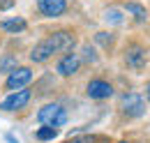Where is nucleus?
I'll use <instances>...</instances> for the list:
<instances>
[{"mask_svg": "<svg viewBox=\"0 0 150 143\" xmlns=\"http://www.w3.org/2000/svg\"><path fill=\"white\" fill-rule=\"evenodd\" d=\"M51 55H53V49H51L49 39H42L37 46L33 49V53H30V60H33V62H46Z\"/></svg>", "mask_w": 150, "mask_h": 143, "instance_id": "9d476101", "label": "nucleus"}, {"mask_svg": "<svg viewBox=\"0 0 150 143\" xmlns=\"http://www.w3.org/2000/svg\"><path fill=\"white\" fill-rule=\"evenodd\" d=\"M146 97H148V102H150V81L146 83Z\"/></svg>", "mask_w": 150, "mask_h": 143, "instance_id": "aec40b11", "label": "nucleus"}, {"mask_svg": "<svg viewBox=\"0 0 150 143\" xmlns=\"http://www.w3.org/2000/svg\"><path fill=\"white\" fill-rule=\"evenodd\" d=\"M95 39H97V44H102V46H104V51H111L113 44H115V35H113V33H104V30H102V33H97Z\"/></svg>", "mask_w": 150, "mask_h": 143, "instance_id": "ddd939ff", "label": "nucleus"}, {"mask_svg": "<svg viewBox=\"0 0 150 143\" xmlns=\"http://www.w3.org/2000/svg\"><path fill=\"white\" fill-rule=\"evenodd\" d=\"M14 67H16V60H14V58H5V60L0 62V69H5V72H12Z\"/></svg>", "mask_w": 150, "mask_h": 143, "instance_id": "a211bd4d", "label": "nucleus"}, {"mask_svg": "<svg viewBox=\"0 0 150 143\" xmlns=\"http://www.w3.org/2000/svg\"><path fill=\"white\" fill-rule=\"evenodd\" d=\"M122 60H125V65H127L129 69H134V72L146 69V65H148V46L141 44V42H136V39H132L129 44L125 46Z\"/></svg>", "mask_w": 150, "mask_h": 143, "instance_id": "f257e3e1", "label": "nucleus"}, {"mask_svg": "<svg viewBox=\"0 0 150 143\" xmlns=\"http://www.w3.org/2000/svg\"><path fill=\"white\" fill-rule=\"evenodd\" d=\"M46 39H49L53 53H69L76 44V35L72 30H56L53 35H49Z\"/></svg>", "mask_w": 150, "mask_h": 143, "instance_id": "20e7f679", "label": "nucleus"}, {"mask_svg": "<svg viewBox=\"0 0 150 143\" xmlns=\"http://www.w3.org/2000/svg\"><path fill=\"white\" fill-rule=\"evenodd\" d=\"M56 136H58V127L44 125L42 129H37V139H39V141H53Z\"/></svg>", "mask_w": 150, "mask_h": 143, "instance_id": "4468645a", "label": "nucleus"}, {"mask_svg": "<svg viewBox=\"0 0 150 143\" xmlns=\"http://www.w3.org/2000/svg\"><path fill=\"white\" fill-rule=\"evenodd\" d=\"M118 143H129V141H118Z\"/></svg>", "mask_w": 150, "mask_h": 143, "instance_id": "412c9836", "label": "nucleus"}, {"mask_svg": "<svg viewBox=\"0 0 150 143\" xmlns=\"http://www.w3.org/2000/svg\"><path fill=\"white\" fill-rule=\"evenodd\" d=\"M37 9L49 18L60 16L67 9V0H37Z\"/></svg>", "mask_w": 150, "mask_h": 143, "instance_id": "1a4fd4ad", "label": "nucleus"}, {"mask_svg": "<svg viewBox=\"0 0 150 143\" xmlns=\"http://www.w3.org/2000/svg\"><path fill=\"white\" fill-rule=\"evenodd\" d=\"M37 120L49 127H62L67 122V113L60 104H46V106H42L37 111Z\"/></svg>", "mask_w": 150, "mask_h": 143, "instance_id": "f03ea898", "label": "nucleus"}, {"mask_svg": "<svg viewBox=\"0 0 150 143\" xmlns=\"http://www.w3.org/2000/svg\"><path fill=\"white\" fill-rule=\"evenodd\" d=\"M81 60H86V62H97V53H95V49L90 44H83L81 46V55H79Z\"/></svg>", "mask_w": 150, "mask_h": 143, "instance_id": "dca6fc26", "label": "nucleus"}, {"mask_svg": "<svg viewBox=\"0 0 150 143\" xmlns=\"http://www.w3.org/2000/svg\"><path fill=\"white\" fill-rule=\"evenodd\" d=\"M65 143H97V136H76V139H69Z\"/></svg>", "mask_w": 150, "mask_h": 143, "instance_id": "f3484780", "label": "nucleus"}, {"mask_svg": "<svg viewBox=\"0 0 150 143\" xmlns=\"http://www.w3.org/2000/svg\"><path fill=\"white\" fill-rule=\"evenodd\" d=\"M14 7V0H0V12L2 9H12Z\"/></svg>", "mask_w": 150, "mask_h": 143, "instance_id": "6ab92c4d", "label": "nucleus"}, {"mask_svg": "<svg viewBox=\"0 0 150 143\" xmlns=\"http://www.w3.org/2000/svg\"><path fill=\"white\" fill-rule=\"evenodd\" d=\"M33 79V69L30 67H14L9 72L7 81H5V90H16V88H23L25 83H30Z\"/></svg>", "mask_w": 150, "mask_h": 143, "instance_id": "0eeeda50", "label": "nucleus"}, {"mask_svg": "<svg viewBox=\"0 0 150 143\" xmlns=\"http://www.w3.org/2000/svg\"><path fill=\"white\" fill-rule=\"evenodd\" d=\"M125 12H129L132 16L136 18V21H146L148 18V9L143 7V5H139V2H125Z\"/></svg>", "mask_w": 150, "mask_h": 143, "instance_id": "f8f14e48", "label": "nucleus"}, {"mask_svg": "<svg viewBox=\"0 0 150 143\" xmlns=\"http://www.w3.org/2000/svg\"><path fill=\"white\" fill-rule=\"evenodd\" d=\"M104 18H106V23L120 25V23H122V12H120V9H115V7H111V9H106V12H104Z\"/></svg>", "mask_w": 150, "mask_h": 143, "instance_id": "2eb2a0df", "label": "nucleus"}, {"mask_svg": "<svg viewBox=\"0 0 150 143\" xmlns=\"http://www.w3.org/2000/svg\"><path fill=\"white\" fill-rule=\"evenodd\" d=\"M79 67H81V58H79L76 53H65L60 60H58L56 72L60 74V76H72V74L79 72Z\"/></svg>", "mask_w": 150, "mask_h": 143, "instance_id": "6e6552de", "label": "nucleus"}, {"mask_svg": "<svg viewBox=\"0 0 150 143\" xmlns=\"http://www.w3.org/2000/svg\"><path fill=\"white\" fill-rule=\"evenodd\" d=\"M30 90L25 88H19L16 92H12V95H7L2 102H0V108L2 111H19V108H25L28 106V102H30Z\"/></svg>", "mask_w": 150, "mask_h": 143, "instance_id": "39448f33", "label": "nucleus"}, {"mask_svg": "<svg viewBox=\"0 0 150 143\" xmlns=\"http://www.w3.org/2000/svg\"><path fill=\"white\" fill-rule=\"evenodd\" d=\"M86 95H88L90 99H109L113 95V86L106 79H93V81H88V86H86Z\"/></svg>", "mask_w": 150, "mask_h": 143, "instance_id": "423d86ee", "label": "nucleus"}, {"mask_svg": "<svg viewBox=\"0 0 150 143\" xmlns=\"http://www.w3.org/2000/svg\"><path fill=\"white\" fill-rule=\"evenodd\" d=\"M0 28L5 30V33H23L25 28H28V23H25V18H5V21H0Z\"/></svg>", "mask_w": 150, "mask_h": 143, "instance_id": "9b49d317", "label": "nucleus"}, {"mask_svg": "<svg viewBox=\"0 0 150 143\" xmlns=\"http://www.w3.org/2000/svg\"><path fill=\"white\" fill-rule=\"evenodd\" d=\"M120 108H122V113L127 118H141L146 113V99L139 92H127L120 99Z\"/></svg>", "mask_w": 150, "mask_h": 143, "instance_id": "7ed1b4c3", "label": "nucleus"}]
</instances>
